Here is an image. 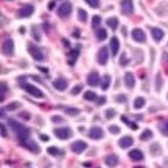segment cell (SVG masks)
Wrapping results in <instances>:
<instances>
[{
  "label": "cell",
  "mask_w": 168,
  "mask_h": 168,
  "mask_svg": "<svg viewBox=\"0 0 168 168\" xmlns=\"http://www.w3.org/2000/svg\"><path fill=\"white\" fill-rule=\"evenodd\" d=\"M8 124L11 126L13 132L16 134V137H18V140H19V143H21V142H24V140H27V138L30 137V129H29V127H25V126H22V124H19L18 121L10 119V121H8Z\"/></svg>",
  "instance_id": "obj_1"
},
{
  "label": "cell",
  "mask_w": 168,
  "mask_h": 168,
  "mask_svg": "<svg viewBox=\"0 0 168 168\" xmlns=\"http://www.w3.org/2000/svg\"><path fill=\"white\" fill-rule=\"evenodd\" d=\"M71 13H72V5L69 2H64V0H63V3L58 6V16L61 19H68L69 16H71Z\"/></svg>",
  "instance_id": "obj_2"
},
{
  "label": "cell",
  "mask_w": 168,
  "mask_h": 168,
  "mask_svg": "<svg viewBox=\"0 0 168 168\" xmlns=\"http://www.w3.org/2000/svg\"><path fill=\"white\" fill-rule=\"evenodd\" d=\"M2 53L5 55V57H11V55L14 53V43H13L11 38L3 39V43H2Z\"/></svg>",
  "instance_id": "obj_3"
},
{
  "label": "cell",
  "mask_w": 168,
  "mask_h": 168,
  "mask_svg": "<svg viewBox=\"0 0 168 168\" xmlns=\"http://www.w3.org/2000/svg\"><path fill=\"white\" fill-rule=\"evenodd\" d=\"M21 85H22V88L25 90V93H29V94H32V96L38 97V99H43V97H44L43 91L38 90V88H36V87H33V85H30V83L24 82V83H21Z\"/></svg>",
  "instance_id": "obj_4"
},
{
  "label": "cell",
  "mask_w": 168,
  "mask_h": 168,
  "mask_svg": "<svg viewBox=\"0 0 168 168\" xmlns=\"http://www.w3.org/2000/svg\"><path fill=\"white\" fill-rule=\"evenodd\" d=\"M29 52H30V55L36 60V61H43L44 60V53H43V50H41L39 47H36L33 43H30L29 44Z\"/></svg>",
  "instance_id": "obj_5"
},
{
  "label": "cell",
  "mask_w": 168,
  "mask_h": 168,
  "mask_svg": "<svg viewBox=\"0 0 168 168\" xmlns=\"http://www.w3.org/2000/svg\"><path fill=\"white\" fill-rule=\"evenodd\" d=\"M121 11L126 16L134 14V2L132 0H121Z\"/></svg>",
  "instance_id": "obj_6"
},
{
  "label": "cell",
  "mask_w": 168,
  "mask_h": 168,
  "mask_svg": "<svg viewBox=\"0 0 168 168\" xmlns=\"http://www.w3.org/2000/svg\"><path fill=\"white\" fill-rule=\"evenodd\" d=\"M55 135H57L60 140H68L72 137V131L69 127H57L55 129Z\"/></svg>",
  "instance_id": "obj_7"
},
{
  "label": "cell",
  "mask_w": 168,
  "mask_h": 168,
  "mask_svg": "<svg viewBox=\"0 0 168 168\" xmlns=\"http://www.w3.org/2000/svg\"><path fill=\"white\" fill-rule=\"evenodd\" d=\"M21 146H24L25 149H29L33 154H38L39 152V146L33 142V140H30V138H27V140H24V142H21Z\"/></svg>",
  "instance_id": "obj_8"
},
{
  "label": "cell",
  "mask_w": 168,
  "mask_h": 168,
  "mask_svg": "<svg viewBox=\"0 0 168 168\" xmlns=\"http://www.w3.org/2000/svg\"><path fill=\"white\" fill-rule=\"evenodd\" d=\"M99 82H101V76L97 72H94V71L87 76V83L90 87H97V85H99Z\"/></svg>",
  "instance_id": "obj_9"
},
{
  "label": "cell",
  "mask_w": 168,
  "mask_h": 168,
  "mask_svg": "<svg viewBox=\"0 0 168 168\" xmlns=\"http://www.w3.org/2000/svg\"><path fill=\"white\" fill-rule=\"evenodd\" d=\"M88 137H90L91 140H99V138L104 137V131H102L101 127H97V126H94V127H91V129L88 131Z\"/></svg>",
  "instance_id": "obj_10"
},
{
  "label": "cell",
  "mask_w": 168,
  "mask_h": 168,
  "mask_svg": "<svg viewBox=\"0 0 168 168\" xmlns=\"http://www.w3.org/2000/svg\"><path fill=\"white\" fill-rule=\"evenodd\" d=\"M132 39L137 41V43H145L146 41V35L142 29H134L132 30Z\"/></svg>",
  "instance_id": "obj_11"
},
{
  "label": "cell",
  "mask_w": 168,
  "mask_h": 168,
  "mask_svg": "<svg viewBox=\"0 0 168 168\" xmlns=\"http://www.w3.org/2000/svg\"><path fill=\"white\" fill-rule=\"evenodd\" d=\"M33 11H35V8H33L32 5H25V6H22V8L19 10L18 16H19L21 19H24V18H30V16L33 14Z\"/></svg>",
  "instance_id": "obj_12"
},
{
  "label": "cell",
  "mask_w": 168,
  "mask_h": 168,
  "mask_svg": "<svg viewBox=\"0 0 168 168\" xmlns=\"http://www.w3.org/2000/svg\"><path fill=\"white\" fill-rule=\"evenodd\" d=\"M71 149H72L76 154H82L83 151L87 149V143L82 142V140H76V142L71 145Z\"/></svg>",
  "instance_id": "obj_13"
},
{
  "label": "cell",
  "mask_w": 168,
  "mask_h": 168,
  "mask_svg": "<svg viewBox=\"0 0 168 168\" xmlns=\"http://www.w3.org/2000/svg\"><path fill=\"white\" fill-rule=\"evenodd\" d=\"M97 61H99V64H107V61H108V49L107 47H102L97 52Z\"/></svg>",
  "instance_id": "obj_14"
},
{
  "label": "cell",
  "mask_w": 168,
  "mask_h": 168,
  "mask_svg": "<svg viewBox=\"0 0 168 168\" xmlns=\"http://www.w3.org/2000/svg\"><path fill=\"white\" fill-rule=\"evenodd\" d=\"M53 87H55V90L63 91V90H66V88H68V80H66V79H63V77L55 79V80H53Z\"/></svg>",
  "instance_id": "obj_15"
},
{
  "label": "cell",
  "mask_w": 168,
  "mask_h": 168,
  "mask_svg": "<svg viewBox=\"0 0 168 168\" xmlns=\"http://www.w3.org/2000/svg\"><path fill=\"white\" fill-rule=\"evenodd\" d=\"M124 83H126V87H127L129 90H132L135 87V76L132 72H126L124 74Z\"/></svg>",
  "instance_id": "obj_16"
},
{
  "label": "cell",
  "mask_w": 168,
  "mask_h": 168,
  "mask_svg": "<svg viewBox=\"0 0 168 168\" xmlns=\"http://www.w3.org/2000/svg\"><path fill=\"white\" fill-rule=\"evenodd\" d=\"M118 145H119V148H123V149H126V148H131L132 145H134V138L132 137H123V138H119V142H118Z\"/></svg>",
  "instance_id": "obj_17"
},
{
  "label": "cell",
  "mask_w": 168,
  "mask_h": 168,
  "mask_svg": "<svg viewBox=\"0 0 168 168\" xmlns=\"http://www.w3.org/2000/svg\"><path fill=\"white\" fill-rule=\"evenodd\" d=\"M110 50H111L110 53L113 55V57H115V55L119 52V39H118V38H115V36L110 39Z\"/></svg>",
  "instance_id": "obj_18"
},
{
  "label": "cell",
  "mask_w": 168,
  "mask_h": 168,
  "mask_svg": "<svg viewBox=\"0 0 168 168\" xmlns=\"http://www.w3.org/2000/svg\"><path fill=\"white\" fill-rule=\"evenodd\" d=\"M129 157L134 160V162H142L143 160V152L140 151V149H132L129 152Z\"/></svg>",
  "instance_id": "obj_19"
},
{
  "label": "cell",
  "mask_w": 168,
  "mask_h": 168,
  "mask_svg": "<svg viewBox=\"0 0 168 168\" xmlns=\"http://www.w3.org/2000/svg\"><path fill=\"white\" fill-rule=\"evenodd\" d=\"M151 35H152V38H154V41H162V38H163V30H160L159 27H152L151 29Z\"/></svg>",
  "instance_id": "obj_20"
},
{
  "label": "cell",
  "mask_w": 168,
  "mask_h": 168,
  "mask_svg": "<svg viewBox=\"0 0 168 168\" xmlns=\"http://www.w3.org/2000/svg\"><path fill=\"white\" fill-rule=\"evenodd\" d=\"M47 152L50 154V156H53V157H63L64 156V151L60 149V148H55V146H50L47 149Z\"/></svg>",
  "instance_id": "obj_21"
},
{
  "label": "cell",
  "mask_w": 168,
  "mask_h": 168,
  "mask_svg": "<svg viewBox=\"0 0 168 168\" xmlns=\"http://www.w3.org/2000/svg\"><path fill=\"white\" fill-rule=\"evenodd\" d=\"M118 163V156L116 154H108V156L105 157V165L107 166H115Z\"/></svg>",
  "instance_id": "obj_22"
},
{
  "label": "cell",
  "mask_w": 168,
  "mask_h": 168,
  "mask_svg": "<svg viewBox=\"0 0 168 168\" xmlns=\"http://www.w3.org/2000/svg\"><path fill=\"white\" fill-rule=\"evenodd\" d=\"M107 25L110 27L111 30H116V29H118V25H119V22H118L116 18H108V19H107Z\"/></svg>",
  "instance_id": "obj_23"
},
{
  "label": "cell",
  "mask_w": 168,
  "mask_h": 168,
  "mask_svg": "<svg viewBox=\"0 0 168 168\" xmlns=\"http://www.w3.org/2000/svg\"><path fill=\"white\" fill-rule=\"evenodd\" d=\"M145 97H137V99L134 101V108L135 110H140V108H143L145 107Z\"/></svg>",
  "instance_id": "obj_24"
},
{
  "label": "cell",
  "mask_w": 168,
  "mask_h": 168,
  "mask_svg": "<svg viewBox=\"0 0 168 168\" xmlns=\"http://www.w3.org/2000/svg\"><path fill=\"white\" fill-rule=\"evenodd\" d=\"M63 111L66 115H71V116H76L80 113V110L79 108H71V107H63Z\"/></svg>",
  "instance_id": "obj_25"
},
{
  "label": "cell",
  "mask_w": 168,
  "mask_h": 168,
  "mask_svg": "<svg viewBox=\"0 0 168 168\" xmlns=\"http://www.w3.org/2000/svg\"><path fill=\"white\" fill-rule=\"evenodd\" d=\"M96 36L99 41H104L107 38V30L105 29H96Z\"/></svg>",
  "instance_id": "obj_26"
},
{
  "label": "cell",
  "mask_w": 168,
  "mask_h": 168,
  "mask_svg": "<svg viewBox=\"0 0 168 168\" xmlns=\"http://www.w3.org/2000/svg\"><path fill=\"white\" fill-rule=\"evenodd\" d=\"M79 58V49H74L69 52V64H74V60Z\"/></svg>",
  "instance_id": "obj_27"
},
{
  "label": "cell",
  "mask_w": 168,
  "mask_h": 168,
  "mask_svg": "<svg viewBox=\"0 0 168 168\" xmlns=\"http://www.w3.org/2000/svg\"><path fill=\"white\" fill-rule=\"evenodd\" d=\"M149 151H151L152 156H159V154H160V145L159 143H152L151 148H149Z\"/></svg>",
  "instance_id": "obj_28"
},
{
  "label": "cell",
  "mask_w": 168,
  "mask_h": 168,
  "mask_svg": "<svg viewBox=\"0 0 168 168\" xmlns=\"http://www.w3.org/2000/svg\"><path fill=\"white\" fill-rule=\"evenodd\" d=\"M32 35H33V39L35 41H41V32H39V29H38L36 25L32 27Z\"/></svg>",
  "instance_id": "obj_29"
},
{
  "label": "cell",
  "mask_w": 168,
  "mask_h": 168,
  "mask_svg": "<svg viewBox=\"0 0 168 168\" xmlns=\"http://www.w3.org/2000/svg\"><path fill=\"white\" fill-rule=\"evenodd\" d=\"M159 129H160V132H162L163 135H168V121L160 123V124H159Z\"/></svg>",
  "instance_id": "obj_30"
},
{
  "label": "cell",
  "mask_w": 168,
  "mask_h": 168,
  "mask_svg": "<svg viewBox=\"0 0 168 168\" xmlns=\"http://www.w3.org/2000/svg\"><path fill=\"white\" fill-rule=\"evenodd\" d=\"M110 76H104L102 77V90H108V87H110Z\"/></svg>",
  "instance_id": "obj_31"
},
{
  "label": "cell",
  "mask_w": 168,
  "mask_h": 168,
  "mask_svg": "<svg viewBox=\"0 0 168 168\" xmlns=\"http://www.w3.org/2000/svg\"><path fill=\"white\" fill-rule=\"evenodd\" d=\"M152 138V132L148 129V131H145L142 135H140V140H143V142H146V140H151Z\"/></svg>",
  "instance_id": "obj_32"
},
{
  "label": "cell",
  "mask_w": 168,
  "mask_h": 168,
  "mask_svg": "<svg viewBox=\"0 0 168 168\" xmlns=\"http://www.w3.org/2000/svg\"><path fill=\"white\" fill-rule=\"evenodd\" d=\"M83 97H85L87 101H96V99H97V97H96V94H94V91H87Z\"/></svg>",
  "instance_id": "obj_33"
},
{
  "label": "cell",
  "mask_w": 168,
  "mask_h": 168,
  "mask_svg": "<svg viewBox=\"0 0 168 168\" xmlns=\"http://www.w3.org/2000/svg\"><path fill=\"white\" fill-rule=\"evenodd\" d=\"M91 24H93V29H99V25H101V18L99 16H94L91 19Z\"/></svg>",
  "instance_id": "obj_34"
},
{
  "label": "cell",
  "mask_w": 168,
  "mask_h": 168,
  "mask_svg": "<svg viewBox=\"0 0 168 168\" xmlns=\"http://www.w3.org/2000/svg\"><path fill=\"white\" fill-rule=\"evenodd\" d=\"M77 13H79V19H80V22H87V11H85V10H79Z\"/></svg>",
  "instance_id": "obj_35"
},
{
  "label": "cell",
  "mask_w": 168,
  "mask_h": 168,
  "mask_svg": "<svg viewBox=\"0 0 168 168\" xmlns=\"http://www.w3.org/2000/svg\"><path fill=\"white\" fill-rule=\"evenodd\" d=\"M0 88H2V97H0V101H5V94H6V91H8V87H6V83H2L0 85Z\"/></svg>",
  "instance_id": "obj_36"
},
{
  "label": "cell",
  "mask_w": 168,
  "mask_h": 168,
  "mask_svg": "<svg viewBox=\"0 0 168 168\" xmlns=\"http://www.w3.org/2000/svg\"><path fill=\"white\" fill-rule=\"evenodd\" d=\"M115 115H116V111H115L113 108H110V110H107V111H105V118H107V119L115 118Z\"/></svg>",
  "instance_id": "obj_37"
},
{
  "label": "cell",
  "mask_w": 168,
  "mask_h": 168,
  "mask_svg": "<svg viewBox=\"0 0 168 168\" xmlns=\"http://www.w3.org/2000/svg\"><path fill=\"white\" fill-rule=\"evenodd\" d=\"M119 131H121V129L118 127V126H115V124H113V126H110V127H108V132H110V134H113V135L119 134Z\"/></svg>",
  "instance_id": "obj_38"
},
{
  "label": "cell",
  "mask_w": 168,
  "mask_h": 168,
  "mask_svg": "<svg viewBox=\"0 0 168 168\" xmlns=\"http://www.w3.org/2000/svg\"><path fill=\"white\" fill-rule=\"evenodd\" d=\"M85 2H87L91 8H97V6H99V0H85Z\"/></svg>",
  "instance_id": "obj_39"
},
{
  "label": "cell",
  "mask_w": 168,
  "mask_h": 168,
  "mask_svg": "<svg viewBox=\"0 0 168 168\" xmlns=\"http://www.w3.org/2000/svg\"><path fill=\"white\" fill-rule=\"evenodd\" d=\"M127 63H129V58L126 57V53H123V55H121V60H119V64H121V66H126Z\"/></svg>",
  "instance_id": "obj_40"
},
{
  "label": "cell",
  "mask_w": 168,
  "mask_h": 168,
  "mask_svg": "<svg viewBox=\"0 0 168 168\" xmlns=\"http://www.w3.org/2000/svg\"><path fill=\"white\" fill-rule=\"evenodd\" d=\"M19 107H21V104H19V102H13V104L6 105V110H16V108H19Z\"/></svg>",
  "instance_id": "obj_41"
},
{
  "label": "cell",
  "mask_w": 168,
  "mask_h": 168,
  "mask_svg": "<svg viewBox=\"0 0 168 168\" xmlns=\"http://www.w3.org/2000/svg\"><path fill=\"white\" fill-rule=\"evenodd\" d=\"M80 91H82V87H80V85H77V87H74V88L71 90V94H72V96H76V94H79Z\"/></svg>",
  "instance_id": "obj_42"
},
{
  "label": "cell",
  "mask_w": 168,
  "mask_h": 168,
  "mask_svg": "<svg viewBox=\"0 0 168 168\" xmlns=\"http://www.w3.org/2000/svg\"><path fill=\"white\" fill-rule=\"evenodd\" d=\"M0 132H2V137H6V135H8V134H6V126L0 124Z\"/></svg>",
  "instance_id": "obj_43"
},
{
  "label": "cell",
  "mask_w": 168,
  "mask_h": 168,
  "mask_svg": "<svg viewBox=\"0 0 168 168\" xmlns=\"http://www.w3.org/2000/svg\"><path fill=\"white\" fill-rule=\"evenodd\" d=\"M116 101H118L119 104H123V102L126 101V96H123V94H119V96H116Z\"/></svg>",
  "instance_id": "obj_44"
},
{
  "label": "cell",
  "mask_w": 168,
  "mask_h": 168,
  "mask_svg": "<svg viewBox=\"0 0 168 168\" xmlns=\"http://www.w3.org/2000/svg\"><path fill=\"white\" fill-rule=\"evenodd\" d=\"M96 101H97V104H99V105H102V104H105V101H107V99H105V97L102 96V97H97Z\"/></svg>",
  "instance_id": "obj_45"
},
{
  "label": "cell",
  "mask_w": 168,
  "mask_h": 168,
  "mask_svg": "<svg viewBox=\"0 0 168 168\" xmlns=\"http://www.w3.org/2000/svg\"><path fill=\"white\" fill-rule=\"evenodd\" d=\"M21 118H22V119H30V115L27 113V111H22V113H21Z\"/></svg>",
  "instance_id": "obj_46"
},
{
  "label": "cell",
  "mask_w": 168,
  "mask_h": 168,
  "mask_svg": "<svg viewBox=\"0 0 168 168\" xmlns=\"http://www.w3.org/2000/svg\"><path fill=\"white\" fill-rule=\"evenodd\" d=\"M52 121H53V123H61V121H63V118H61V116H53V118H52Z\"/></svg>",
  "instance_id": "obj_47"
},
{
  "label": "cell",
  "mask_w": 168,
  "mask_h": 168,
  "mask_svg": "<svg viewBox=\"0 0 168 168\" xmlns=\"http://www.w3.org/2000/svg\"><path fill=\"white\" fill-rule=\"evenodd\" d=\"M44 30H46V33H50V24H44Z\"/></svg>",
  "instance_id": "obj_48"
},
{
  "label": "cell",
  "mask_w": 168,
  "mask_h": 168,
  "mask_svg": "<svg viewBox=\"0 0 168 168\" xmlns=\"http://www.w3.org/2000/svg\"><path fill=\"white\" fill-rule=\"evenodd\" d=\"M47 8H49V10H53V8H55V2H49Z\"/></svg>",
  "instance_id": "obj_49"
},
{
  "label": "cell",
  "mask_w": 168,
  "mask_h": 168,
  "mask_svg": "<svg viewBox=\"0 0 168 168\" xmlns=\"http://www.w3.org/2000/svg\"><path fill=\"white\" fill-rule=\"evenodd\" d=\"M41 140H43V142H49V137L43 134V135H41Z\"/></svg>",
  "instance_id": "obj_50"
},
{
  "label": "cell",
  "mask_w": 168,
  "mask_h": 168,
  "mask_svg": "<svg viewBox=\"0 0 168 168\" xmlns=\"http://www.w3.org/2000/svg\"><path fill=\"white\" fill-rule=\"evenodd\" d=\"M157 90H160V74H157Z\"/></svg>",
  "instance_id": "obj_51"
},
{
  "label": "cell",
  "mask_w": 168,
  "mask_h": 168,
  "mask_svg": "<svg viewBox=\"0 0 168 168\" xmlns=\"http://www.w3.org/2000/svg\"><path fill=\"white\" fill-rule=\"evenodd\" d=\"M129 126H131V129H134V131H135V129H138L135 123H129Z\"/></svg>",
  "instance_id": "obj_52"
},
{
  "label": "cell",
  "mask_w": 168,
  "mask_h": 168,
  "mask_svg": "<svg viewBox=\"0 0 168 168\" xmlns=\"http://www.w3.org/2000/svg\"><path fill=\"white\" fill-rule=\"evenodd\" d=\"M63 44H64L66 47H69V41H68V39H63Z\"/></svg>",
  "instance_id": "obj_53"
}]
</instances>
